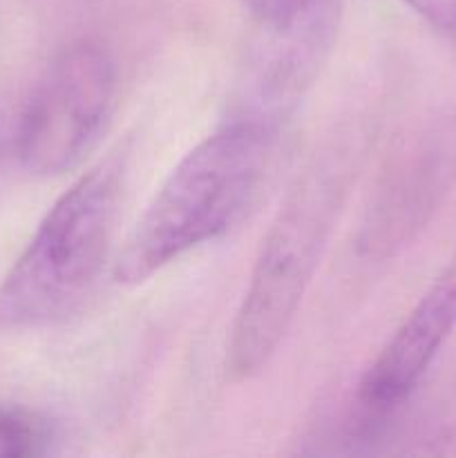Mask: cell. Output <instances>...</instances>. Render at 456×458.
Listing matches in <instances>:
<instances>
[{"label": "cell", "mask_w": 456, "mask_h": 458, "mask_svg": "<svg viewBox=\"0 0 456 458\" xmlns=\"http://www.w3.org/2000/svg\"><path fill=\"white\" fill-rule=\"evenodd\" d=\"M334 22L320 12V3L311 13L286 31H271L268 47L253 65L250 83H246L241 114L266 128L277 130L284 116L298 106L304 89L316 79L317 67L331 45Z\"/></svg>", "instance_id": "8992f818"}, {"label": "cell", "mask_w": 456, "mask_h": 458, "mask_svg": "<svg viewBox=\"0 0 456 458\" xmlns=\"http://www.w3.org/2000/svg\"><path fill=\"white\" fill-rule=\"evenodd\" d=\"M277 130L232 119L173 168L114 262V280L141 284L188 250L217 240L258 195Z\"/></svg>", "instance_id": "7a4b0ae2"}, {"label": "cell", "mask_w": 456, "mask_h": 458, "mask_svg": "<svg viewBox=\"0 0 456 458\" xmlns=\"http://www.w3.org/2000/svg\"><path fill=\"white\" fill-rule=\"evenodd\" d=\"M116 70L97 43L70 45L40 76L16 130L22 168L38 177L74 170L112 112Z\"/></svg>", "instance_id": "277c9868"}, {"label": "cell", "mask_w": 456, "mask_h": 458, "mask_svg": "<svg viewBox=\"0 0 456 458\" xmlns=\"http://www.w3.org/2000/svg\"><path fill=\"white\" fill-rule=\"evenodd\" d=\"M432 30L456 43V0H402Z\"/></svg>", "instance_id": "9c48e42d"}, {"label": "cell", "mask_w": 456, "mask_h": 458, "mask_svg": "<svg viewBox=\"0 0 456 458\" xmlns=\"http://www.w3.org/2000/svg\"><path fill=\"white\" fill-rule=\"evenodd\" d=\"M56 428L38 411L0 405V458H40L54 454Z\"/></svg>", "instance_id": "52a82bcc"}, {"label": "cell", "mask_w": 456, "mask_h": 458, "mask_svg": "<svg viewBox=\"0 0 456 458\" xmlns=\"http://www.w3.org/2000/svg\"><path fill=\"white\" fill-rule=\"evenodd\" d=\"M456 329V253L358 383V432L376 434L410 401Z\"/></svg>", "instance_id": "5b68a950"}, {"label": "cell", "mask_w": 456, "mask_h": 458, "mask_svg": "<svg viewBox=\"0 0 456 458\" xmlns=\"http://www.w3.org/2000/svg\"><path fill=\"white\" fill-rule=\"evenodd\" d=\"M320 0H240L241 7L268 31H286L302 22Z\"/></svg>", "instance_id": "ba28073f"}, {"label": "cell", "mask_w": 456, "mask_h": 458, "mask_svg": "<svg viewBox=\"0 0 456 458\" xmlns=\"http://www.w3.org/2000/svg\"><path fill=\"white\" fill-rule=\"evenodd\" d=\"M371 132L362 119L335 125L291 186L262 240L226 347L232 383L255 378L275 356L313 282L362 170Z\"/></svg>", "instance_id": "6da1fadb"}, {"label": "cell", "mask_w": 456, "mask_h": 458, "mask_svg": "<svg viewBox=\"0 0 456 458\" xmlns=\"http://www.w3.org/2000/svg\"><path fill=\"white\" fill-rule=\"evenodd\" d=\"M125 150L80 174L0 282V331L56 325L79 311L110 255L125 191Z\"/></svg>", "instance_id": "3957f363"}]
</instances>
